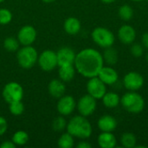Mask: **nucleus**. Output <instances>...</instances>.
<instances>
[{
    "label": "nucleus",
    "mask_w": 148,
    "mask_h": 148,
    "mask_svg": "<svg viewBox=\"0 0 148 148\" xmlns=\"http://www.w3.org/2000/svg\"><path fill=\"white\" fill-rule=\"evenodd\" d=\"M74 66L76 72L83 77L89 79L98 75L100 70L104 66V59L98 50L87 48L76 54Z\"/></svg>",
    "instance_id": "nucleus-1"
},
{
    "label": "nucleus",
    "mask_w": 148,
    "mask_h": 148,
    "mask_svg": "<svg viewBox=\"0 0 148 148\" xmlns=\"http://www.w3.org/2000/svg\"><path fill=\"white\" fill-rule=\"evenodd\" d=\"M66 129L74 138L75 137L82 140L88 139L93 132L91 123L88 121L87 117L81 114L74 116L67 123Z\"/></svg>",
    "instance_id": "nucleus-2"
},
{
    "label": "nucleus",
    "mask_w": 148,
    "mask_h": 148,
    "mask_svg": "<svg viewBox=\"0 0 148 148\" xmlns=\"http://www.w3.org/2000/svg\"><path fill=\"white\" fill-rule=\"evenodd\" d=\"M121 104L128 113L139 114L145 108V100L136 91H128L121 98Z\"/></svg>",
    "instance_id": "nucleus-3"
},
{
    "label": "nucleus",
    "mask_w": 148,
    "mask_h": 148,
    "mask_svg": "<svg viewBox=\"0 0 148 148\" xmlns=\"http://www.w3.org/2000/svg\"><path fill=\"white\" fill-rule=\"evenodd\" d=\"M16 52V60L21 68L29 69L34 67V65L37 62V51L31 45L23 46V48L19 49Z\"/></svg>",
    "instance_id": "nucleus-4"
},
{
    "label": "nucleus",
    "mask_w": 148,
    "mask_h": 148,
    "mask_svg": "<svg viewBox=\"0 0 148 148\" xmlns=\"http://www.w3.org/2000/svg\"><path fill=\"white\" fill-rule=\"evenodd\" d=\"M93 41L100 47L106 49L114 45L115 37L114 33L104 27H96L91 33Z\"/></svg>",
    "instance_id": "nucleus-5"
},
{
    "label": "nucleus",
    "mask_w": 148,
    "mask_h": 148,
    "mask_svg": "<svg viewBox=\"0 0 148 148\" xmlns=\"http://www.w3.org/2000/svg\"><path fill=\"white\" fill-rule=\"evenodd\" d=\"M2 96L9 104L14 101H22L23 97V88L18 82H10L3 87Z\"/></svg>",
    "instance_id": "nucleus-6"
},
{
    "label": "nucleus",
    "mask_w": 148,
    "mask_h": 148,
    "mask_svg": "<svg viewBox=\"0 0 148 148\" xmlns=\"http://www.w3.org/2000/svg\"><path fill=\"white\" fill-rule=\"evenodd\" d=\"M37 63H38L39 67L43 71L49 72V71L55 69L56 67L58 66L56 53L51 49L43 50L38 56Z\"/></svg>",
    "instance_id": "nucleus-7"
},
{
    "label": "nucleus",
    "mask_w": 148,
    "mask_h": 148,
    "mask_svg": "<svg viewBox=\"0 0 148 148\" xmlns=\"http://www.w3.org/2000/svg\"><path fill=\"white\" fill-rule=\"evenodd\" d=\"M96 107H97L96 99H95L93 96H91L88 94L82 96L76 104V108L79 114L85 117L92 115L95 111Z\"/></svg>",
    "instance_id": "nucleus-8"
},
{
    "label": "nucleus",
    "mask_w": 148,
    "mask_h": 148,
    "mask_svg": "<svg viewBox=\"0 0 148 148\" xmlns=\"http://www.w3.org/2000/svg\"><path fill=\"white\" fill-rule=\"evenodd\" d=\"M87 92L96 100H100L107 92V85L98 77L89 78L87 82Z\"/></svg>",
    "instance_id": "nucleus-9"
},
{
    "label": "nucleus",
    "mask_w": 148,
    "mask_h": 148,
    "mask_svg": "<svg viewBox=\"0 0 148 148\" xmlns=\"http://www.w3.org/2000/svg\"><path fill=\"white\" fill-rule=\"evenodd\" d=\"M144 85V77L136 71H131L123 77V86L128 91H138Z\"/></svg>",
    "instance_id": "nucleus-10"
},
{
    "label": "nucleus",
    "mask_w": 148,
    "mask_h": 148,
    "mask_svg": "<svg viewBox=\"0 0 148 148\" xmlns=\"http://www.w3.org/2000/svg\"><path fill=\"white\" fill-rule=\"evenodd\" d=\"M76 108V102L73 96L71 95H62L59 98L56 105L57 112L62 115L67 116L71 114Z\"/></svg>",
    "instance_id": "nucleus-11"
},
{
    "label": "nucleus",
    "mask_w": 148,
    "mask_h": 148,
    "mask_svg": "<svg viewBox=\"0 0 148 148\" xmlns=\"http://www.w3.org/2000/svg\"><path fill=\"white\" fill-rule=\"evenodd\" d=\"M36 39V30L31 25L23 26L17 33V40L23 46L32 45Z\"/></svg>",
    "instance_id": "nucleus-12"
},
{
    "label": "nucleus",
    "mask_w": 148,
    "mask_h": 148,
    "mask_svg": "<svg viewBox=\"0 0 148 148\" xmlns=\"http://www.w3.org/2000/svg\"><path fill=\"white\" fill-rule=\"evenodd\" d=\"M75 52L73 49L69 47L61 48L56 52L57 56V64L58 67L66 66V65H74L75 60Z\"/></svg>",
    "instance_id": "nucleus-13"
},
{
    "label": "nucleus",
    "mask_w": 148,
    "mask_h": 148,
    "mask_svg": "<svg viewBox=\"0 0 148 148\" xmlns=\"http://www.w3.org/2000/svg\"><path fill=\"white\" fill-rule=\"evenodd\" d=\"M117 36L119 40L123 44H132L133 42H134L136 38V30L133 26L125 24L119 29Z\"/></svg>",
    "instance_id": "nucleus-14"
},
{
    "label": "nucleus",
    "mask_w": 148,
    "mask_h": 148,
    "mask_svg": "<svg viewBox=\"0 0 148 148\" xmlns=\"http://www.w3.org/2000/svg\"><path fill=\"white\" fill-rule=\"evenodd\" d=\"M106 85H113L119 79L118 72L110 66H103L97 75Z\"/></svg>",
    "instance_id": "nucleus-15"
},
{
    "label": "nucleus",
    "mask_w": 148,
    "mask_h": 148,
    "mask_svg": "<svg viewBox=\"0 0 148 148\" xmlns=\"http://www.w3.org/2000/svg\"><path fill=\"white\" fill-rule=\"evenodd\" d=\"M48 91L49 95L54 98H61L64 95L66 91V87L64 82L60 79H53L50 81L48 86Z\"/></svg>",
    "instance_id": "nucleus-16"
},
{
    "label": "nucleus",
    "mask_w": 148,
    "mask_h": 148,
    "mask_svg": "<svg viewBox=\"0 0 148 148\" xmlns=\"http://www.w3.org/2000/svg\"><path fill=\"white\" fill-rule=\"evenodd\" d=\"M97 126L101 132H113L117 127V121L114 117L105 114L98 120Z\"/></svg>",
    "instance_id": "nucleus-17"
},
{
    "label": "nucleus",
    "mask_w": 148,
    "mask_h": 148,
    "mask_svg": "<svg viewBox=\"0 0 148 148\" xmlns=\"http://www.w3.org/2000/svg\"><path fill=\"white\" fill-rule=\"evenodd\" d=\"M99 147L101 148H114L117 147V140L112 132H102L97 138Z\"/></svg>",
    "instance_id": "nucleus-18"
},
{
    "label": "nucleus",
    "mask_w": 148,
    "mask_h": 148,
    "mask_svg": "<svg viewBox=\"0 0 148 148\" xmlns=\"http://www.w3.org/2000/svg\"><path fill=\"white\" fill-rule=\"evenodd\" d=\"M64 30L69 35H76L80 32L82 29L81 22L78 18L70 16L68 17L63 23Z\"/></svg>",
    "instance_id": "nucleus-19"
},
{
    "label": "nucleus",
    "mask_w": 148,
    "mask_h": 148,
    "mask_svg": "<svg viewBox=\"0 0 148 148\" xmlns=\"http://www.w3.org/2000/svg\"><path fill=\"white\" fill-rule=\"evenodd\" d=\"M76 69L74 65H66V66H61L59 67L58 70V75L60 80H62L64 82H71L75 75Z\"/></svg>",
    "instance_id": "nucleus-20"
},
{
    "label": "nucleus",
    "mask_w": 148,
    "mask_h": 148,
    "mask_svg": "<svg viewBox=\"0 0 148 148\" xmlns=\"http://www.w3.org/2000/svg\"><path fill=\"white\" fill-rule=\"evenodd\" d=\"M103 105L108 108H115L121 103V97L114 92H106L101 98Z\"/></svg>",
    "instance_id": "nucleus-21"
},
{
    "label": "nucleus",
    "mask_w": 148,
    "mask_h": 148,
    "mask_svg": "<svg viewBox=\"0 0 148 148\" xmlns=\"http://www.w3.org/2000/svg\"><path fill=\"white\" fill-rule=\"evenodd\" d=\"M102 56L104 59V62H107L108 65H114L118 62L119 58L118 52L114 48H113V46L106 48Z\"/></svg>",
    "instance_id": "nucleus-22"
},
{
    "label": "nucleus",
    "mask_w": 148,
    "mask_h": 148,
    "mask_svg": "<svg viewBox=\"0 0 148 148\" xmlns=\"http://www.w3.org/2000/svg\"><path fill=\"white\" fill-rule=\"evenodd\" d=\"M137 143V138L133 133H124L121 137V144L125 148L135 147Z\"/></svg>",
    "instance_id": "nucleus-23"
},
{
    "label": "nucleus",
    "mask_w": 148,
    "mask_h": 148,
    "mask_svg": "<svg viewBox=\"0 0 148 148\" xmlns=\"http://www.w3.org/2000/svg\"><path fill=\"white\" fill-rule=\"evenodd\" d=\"M57 145L60 148H72L75 146L74 136L68 132L62 134L58 139Z\"/></svg>",
    "instance_id": "nucleus-24"
},
{
    "label": "nucleus",
    "mask_w": 148,
    "mask_h": 148,
    "mask_svg": "<svg viewBox=\"0 0 148 148\" xmlns=\"http://www.w3.org/2000/svg\"><path fill=\"white\" fill-rule=\"evenodd\" d=\"M11 140L16 146H24L28 143L29 141V134L27 132L19 130L16 131L11 138Z\"/></svg>",
    "instance_id": "nucleus-25"
},
{
    "label": "nucleus",
    "mask_w": 148,
    "mask_h": 148,
    "mask_svg": "<svg viewBox=\"0 0 148 148\" xmlns=\"http://www.w3.org/2000/svg\"><path fill=\"white\" fill-rule=\"evenodd\" d=\"M20 42L17 38H14L13 36L6 37L3 40V48L8 52H16L19 49Z\"/></svg>",
    "instance_id": "nucleus-26"
},
{
    "label": "nucleus",
    "mask_w": 148,
    "mask_h": 148,
    "mask_svg": "<svg viewBox=\"0 0 148 148\" xmlns=\"http://www.w3.org/2000/svg\"><path fill=\"white\" fill-rule=\"evenodd\" d=\"M118 14H119V16L124 20V21H130L133 16H134V9L128 5V4H124L122 6H121L119 8V10H118Z\"/></svg>",
    "instance_id": "nucleus-27"
},
{
    "label": "nucleus",
    "mask_w": 148,
    "mask_h": 148,
    "mask_svg": "<svg viewBox=\"0 0 148 148\" xmlns=\"http://www.w3.org/2000/svg\"><path fill=\"white\" fill-rule=\"evenodd\" d=\"M9 110L10 114L14 116H19L21 115L24 111V106L22 102V101H14L9 104Z\"/></svg>",
    "instance_id": "nucleus-28"
},
{
    "label": "nucleus",
    "mask_w": 148,
    "mask_h": 148,
    "mask_svg": "<svg viewBox=\"0 0 148 148\" xmlns=\"http://www.w3.org/2000/svg\"><path fill=\"white\" fill-rule=\"evenodd\" d=\"M66 127H67V122L66 120L62 117V115L55 118L52 122V128L54 131L56 132L63 131L64 129H66Z\"/></svg>",
    "instance_id": "nucleus-29"
},
{
    "label": "nucleus",
    "mask_w": 148,
    "mask_h": 148,
    "mask_svg": "<svg viewBox=\"0 0 148 148\" xmlns=\"http://www.w3.org/2000/svg\"><path fill=\"white\" fill-rule=\"evenodd\" d=\"M12 13L10 10L2 8L0 9V25H6L12 20Z\"/></svg>",
    "instance_id": "nucleus-30"
},
{
    "label": "nucleus",
    "mask_w": 148,
    "mask_h": 148,
    "mask_svg": "<svg viewBox=\"0 0 148 148\" xmlns=\"http://www.w3.org/2000/svg\"><path fill=\"white\" fill-rule=\"evenodd\" d=\"M133 45L131 46L130 49V52L132 54L133 56L134 57H140L142 56V55L144 54V47L143 45L140 44V43H132Z\"/></svg>",
    "instance_id": "nucleus-31"
},
{
    "label": "nucleus",
    "mask_w": 148,
    "mask_h": 148,
    "mask_svg": "<svg viewBox=\"0 0 148 148\" xmlns=\"http://www.w3.org/2000/svg\"><path fill=\"white\" fill-rule=\"evenodd\" d=\"M7 129H8L7 121L3 116H0V137L6 133Z\"/></svg>",
    "instance_id": "nucleus-32"
},
{
    "label": "nucleus",
    "mask_w": 148,
    "mask_h": 148,
    "mask_svg": "<svg viewBox=\"0 0 148 148\" xmlns=\"http://www.w3.org/2000/svg\"><path fill=\"white\" fill-rule=\"evenodd\" d=\"M16 146L13 143L12 140H5L0 145L1 148H16Z\"/></svg>",
    "instance_id": "nucleus-33"
},
{
    "label": "nucleus",
    "mask_w": 148,
    "mask_h": 148,
    "mask_svg": "<svg viewBox=\"0 0 148 148\" xmlns=\"http://www.w3.org/2000/svg\"><path fill=\"white\" fill-rule=\"evenodd\" d=\"M141 42H142V45L143 47H145L146 49H148V32H146L142 35V37H141Z\"/></svg>",
    "instance_id": "nucleus-34"
},
{
    "label": "nucleus",
    "mask_w": 148,
    "mask_h": 148,
    "mask_svg": "<svg viewBox=\"0 0 148 148\" xmlns=\"http://www.w3.org/2000/svg\"><path fill=\"white\" fill-rule=\"evenodd\" d=\"M77 148H91L92 145L90 143H88V141H80L77 145H76Z\"/></svg>",
    "instance_id": "nucleus-35"
},
{
    "label": "nucleus",
    "mask_w": 148,
    "mask_h": 148,
    "mask_svg": "<svg viewBox=\"0 0 148 148\" xmlns=\"http://www.w3.org/2000/svg\"><path fill=\"white\" fill-rule=\"evenodd\" d=\"M102 3H114V2H115L116 0H101Z\"/></svg>",
    "instance_id": "nucleus-36"
},
{
    "label": "nucleus",
    "mask_w": 148,
    "mask_h": 148,
    "mask_svg": "<svg viewBox=\"0 0 148 148\" xmlns=\"http://www.w3.org/2000/svg\"><path fill=\"white\" fill-rule=\"evenodd\" d=\"M42 1L44 2V3H53V2H55L56 0H42Z\"/></svg>",
    "instance_id": "nucleus-37"
},
{
    "label": "nucleus",
    "mask_w": 148,
    "mask_h": 148,
    "mask_svg": "<svg viewBox=\"0 0 148 148\" xmlns=\"http://www.w3.org/2000/svg\"><path fill=\"white\" fill-rule=\"evenodd\" d=\"M132 1H134V2H141V1H144V0H132Z\"/></svg>",
    "instance_id": "nucleus-38"
},
{
    "label": "nucleus",
    "mask_w": 148,
    "mask_h": 148,
    "mask_svg": "<svg viewBox=\"0 0 148 148\" xmlns=\"http://www.w3.org/2000/svg\"><path fill=\"white\" fill-rule=\"evenodd\" d=\"M146 60H147V62H148V53H147V56H146Z\"/></svg>",
    "instance_id": "nucleus-39"
},
{
    "label": "nucleus",
    "mask_w": 148,
    "mask_h": 148,
    "mask_svg": "<svg viewBox=\"0 0 148 148\" xmlns=\"http://www.w3.org/2000/svg\"><path fill=\"white\" fill-rule=\"evenodd\" d=\"M4 1H5V0H0V3H3V2H4Z\"/></svg>",
    "instance_id": "nucleus-40"
},
{
    "label": "nucleus",
    "mask_w": 148,
    "mask_h": 148,
    "mask_svg": "<svg viewBox=\"0 0 148 148\" xmlns=\"http://www.w3.org/2000/svg\"><path fill=\"white\" fill-rule=\"evenodd\" d=\"M147 1H148V0H147Z\"/></svg>",
    "instance_id": "nucleus-41"
}]
</instances>
